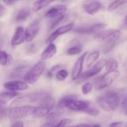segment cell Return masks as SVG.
<instances>
[{
    "label": "cell",
    "mask_w": 127,
    "mask_h": 127,
    "mask_svg": "<svg viewBox=\"0 0 127 127\" xmlns=\"http://www.w3.org/2000/svg\"><path fill=\"white\" fill-rule=\"evenodd\" d=\"M64 14L57 17V19H55V21H53V22L51 24L50 27V30H52V29H53L54 28H55V27H57V26H58V25L62 21H63V19H64Z\"/></svg>",
    "instance_id": "cell-31"
},
{
    "label": "cell",
    "mask_w": 127,
    "mask_h": 127,
    "mask_svg": "<svg viewBox=\"0 0 127 127\" xmlns=\"http://www.w3.org/2000/svg\"><path fill=\"white\" fill-rule=\"evenodd\" d=\"M71 123V120L68 119H64L57 123L54 127H66Z\"/></svg>",
    "instance_id": "cell-32"
},
{
    "label": "cell",
    "mask_w": 127,
    "mask_h": 127,
    "mask_svg": "<svg viewBox=\"0 0 127 127\" xmlns=\"http://www.w3.org/2000/svg\"><path fill=\"white\" fill-rule=\"evenodd\" d=\"M76 97L75 95H69L62 98L57 104V109H63L66 107L73 111L84 112L91 107L89 102L77 100Z\"/></svg>",
    "instance_id": "cell-1"
},
{
    "label": "cell",
    "mask_w": 127,
    "mask_h": 127,
    "mask_svg": "<svg viewBox=\"0 0 127 127\" xmlns=\"http://www.w3.org/2000/svg\"><path fill=\"white\" fill-rule=\"evenodd\" d=\"M121 31L119 29H108L96 33L94 39L97 42L112 43L120 38Z\"/></svg>",
    "instance_id": "cell-7"
},
{
    "label": "cell",
    "mask_w": 127,
    "mask_h": 127,
    "mask_svg": "<svg viewBox=\"0 0 127 127\" xmlns=\"http://www.w3.org/2000/svg\"><path fill=\"white\" fill-rule=\"evenodd\" d=\"M118 66H119L118 65V62H117L116 60L111 58V59H109V60H107L106 66H105V69H106L107 71L117 70Z\"/></svg>",
    "instance_id": "cell-25"
},
{
    "label": "cell",
    "mask_w": 127,
    "mask_h": 127,
    "mask_svg": "<svg viewBox=\"0 0 127 127\" xmlns=\"http://www.w3.org/2000/svg\"><path fill=\"white\" fill-rule=\"evenodd\" d=\"M55 1L56 0H37L32 6V11L35 12H38Z\"/></svg>",
    "instance_id": "cell-19"
},
{
    "label": "cell",
    "mask_w": 127,
    "mask_h": 127,
    "mask_svg": "<svg viewBox=\"0 0 127 127\" xmlns=\"http://www.w3.org/2000/svg\"><path fill=\"white\" fill-rule=\"evenodd\" d=\"M49 95V94L47 93H34V94H31L29 95H24V96L20 97L17 99H15L11 103V106L12 107H17L19 105L22 104H26V103L29 102H35L40 101L45 97Z\"/></svg>",
    "instance_id": "cell-8"
},
{
    "label": "cell",
    "mask_w": 127,
    "mask_h": 127,
    "mask_svg": "<svg viewBox=\"0 0 127 127\" xmlns=\"http://www.w3.org/2000/svg\"><path fill=\"white\" fill-rule=\"evenodd\" d=\"M26 66L23 67H20V68H16V70L12 73V76H11V78H19V77H21V76L22 75V73H24L25 70H26Z\"/></svg>",
    "instance_id": "cell-29"
},
{
    "label": "cell",
    "mask_w": 127,
    "mask_h": 127,
    "mask_svg": "<svg viewBox=\"0 0 127 127\" xmlns=\"http://www.w3.org/2000/svg\"><path fill=\"white\" fill-rule=\"evenodd\" d=\"M122 107L124 109H127V97L122 102Z\"/></svg>",
    "instance_id": "cell-40"
},
{
    "label": "cell",
    "mask_w": 127,
    "mask_h": 127,
    "mask_svg": "<svg viewBox=\"0 0 127 127\" xmlns=\"http://www.w3.org/2000/svg\"><path fill=\"white\" fill-rule=\"evenodd\" d=\"M18 1V0H14V2H16V1Z\"/></svg>",
    "instance_id": "cell-44"
},
{
    "label": "cell",
    "mask_w": 127,
    "mask_h": 127,
    "mask_svg": "<svg viewBox=\"0 0 127 127\" xmlns=\"http://www.w3.org/2000/svg\"><path fill=\"white\" fill-rule=\"evenodd\" d=\"M107 62V60L106 59L102 58L100 60L98 61L91 69L81 74L79 78L81 79H86L96 75L102 70L104 66H106Z\"/></svg>",
    "instance_id": "cell-9"
},
{
    "label": "cell",
    "mask_w": 127,
    "mask_h": 127,
    "mask_svg": "<svg viewBox=\"0 0 127 127\" xmlns=\"http://www.w3.org/2000/svg\"><path fill=\"white\" fill-rule=\"evenodd\" d=\"M36 107L32 105L17 106L8 110L7 117L11 120H17L33 115Z\"/></svg>",
    "instance_id": "cell-4"
},
{
    "label": "cell",
    "mask_w": 127,
    "mask_h": 127,
    "mask_svg": "<svg viewBox=\"0 0 127 127\" xmlns=\"http://www.w3.org/2000/svg\"><path fill=\"white\" fill-rule=\"evenodd\" d=\"M125 21H126L127 23V16L125 17Z\"/></svg>",
    "instance_id": "cell-43"
},
{
    "label": "cell",
    "mask_w": 127,
    "mask_h": 127,
    "mask_svg": "<svg viewBox=\"0 0 127 127\" xmlns=\"http://www.w3.org/2000/svg\"><path fill=\"white\" fill-rule=\"evenodd\" d=\"M125 114H126V115L127 116V109H125Z\"/></svg>",
    "instance_id": "cell-42"
},
{
    "label": "cell",
    "mask_w": 127,
    "mask_h": 127,
    "mask_svg": "<svg viewBox=\"0 0 127 127\" xmlns=\"http://www.w3.org/2000/svg\"></svg>",
    "instance_id": "cell-45"
},
{
    "label": "cell",
    "mask_w": 127,
    "mask_h": 127,
    "mask_svg": "<svg viewBox=\"0 0 127 127\" xmlns=\"http://www.w3.org/2000/svg\"><path fill=\"white\" fill-rule=\"evenodd\" d=\"M67 11L66 6L64 4H59L55 6L51 7L47 12H46L45 16L48 18H53V17H57L63 15V14Z\"/></svg>",
    "instance_id": "cell-16"
},
{
    "label": "cell",
    "mask_w": 127,
    "mask_h": 127,
    "mask_svg": "<svg viewBox=\"0 0 127 127\" xmlns=\"http://www.w3.org/2000/svg\"><path fill=\"white\" fill-rule=\"evenodd\" d=\"M106 24L97 23L89 26V27H82L76 28L73 31V32L82 34H88V33H95L101 29H104L107 27Z\"/></svg>",
    "instance_id": "cell-14"
},
{
    "label": "cell",
    "mask_w": 127,
    "mask_h": 127,
    "mask_svg": "<svg viewBox=\"0 0 127 127\" xmlns=\"http://www.w3.org/2000/svg\"><path fill=\"white\" fill-rule=\"evenodd\" d=\"M93 84H91V83H85V84H83V86H82V93H83V94H84V95H88L89 93H90L91 92V91L93 90Z\"/></svg>",
    "instance_id": "cell-28"
},
{
    "label": "cell",
    "mask_w": 127,
    "mask_h": 127,
    "mask_svg": "<svg viewBox=\"0 0 127 127\" xmlns=\"http://www.w3.org/2000/svg\"><path fill=\"white\" fill-rule=\"evenodd\" d=\"M68 76V73L66 69H60L57 72V74H56V78L57 79V80L60 81H63L66 79Z\"/></svg>",
    "instance_id": "cell-26"
},
{
    "label": "cell",
    "mask_w": 127,
    "mask_h": 127,
    "mask_svg": "<svg viewBox=\"0 0 127 127\" xmlns=\"http://www.w3.org/2000/svg\"><path fill=\"white\" fill-rule=\"evenodd\" d=\"M69 127H91V125H87V124H80V125H73Z\"/></svg>",
    "instance_id": "cell-38"
},
{
    "label": "cell",
    "mask_w": 127,
    "mask_h": 127,
    "mask_svg": "<svg viewBox=\"0 0 127 127\" xmlns=\"http://www.w3.org/2000/svg\"><path fill=\"white\" fill-rule=\"evenodd\" d=\"M124 124L123 122H115L110 124V127H122Z\"/></svg>",
    "instance_id": "cell-33"
},
{
    "label": "cell",
    "mask_w": 127,
    "mask_h": 127,
    "mask_svg": "<svg viewBox=\"0 0 127 127\" xmlns=\"http://www.w3.org/2000/svg\"><path fill=\"white\" fill-rule=\"evenodd\" d=\"M6 4L9 5L14 2V0H2Z\"/></svg>",
    "instance_id": "cell-39"
},
{
    "label": "cell",
    "mask_w": 127,
    "mask_h": 127,
    "mask_svg": "<svg viewBox=\"0 0 127 127\" xmlns=\"http://www.w3.org/2000/svg\"><path fill=\"white\" fill-rule=\"evenodd\" d=\"M84 113L86 114L87 115H90V116L95 117V116H97L98 115H99V114H100V111H99L98 109H95V108H93V107H90L89 109H88L86 110H85Z\"/></svg>",
    "instance_id": "cell-30"
},
{
    "label": "cell",
    "mask_w": 127,
    "mask_h": 127,
    "mask_svg": "<svg viewBox=\"0 0 127 127\" xmlns=\"http://www.w3.org/2000/svg\"><path fill=\"white\" fill-rule=\"evenodd\" d=\"M45 69V63L39 62L29 69L24 76V81L27 84H33L40 79Z\"/></svg>",
    "instance_id": "cell-5"
},
{
    "label": "cell",
    "mask_w": 127,
    "mask_h": 127,
    "mask_svg": "<svg viewBox=\"0 0 127 127\" xmlns=\"http://www.w3.org/2000/svg\"><path fill=\"white\" fill-rule=\"evenodd\" d=\"M55 106V99L50 95H48L39 102V105L36 107L33 115L36 118H42L47 116L53 110Z\"/></svg>",
    "instance_id": "cell-3"
},
{
    "label": "cell",
    "mask_w": 127,
    "mask_h": 127,
    "mask_svg": "<svg viewBox=\"0 0 127 127\" xmlns=\"http://www.w3.org/2000/svg\"><path fill=\"white\" fill-rule=\"evenodd\" d=\"M74 26V24L73 22L68 24L64 26H61L59 28L57 29L56 31H55L51 35H50L48 38L46 39L45 43L47 45H50L51 43H53V42L58 38L59 36L62 35L63 34L68 33L69 31H71L73 29Z\"/></svg>",
    "instance_id": "cell-10"
},
{
    "label": "cell",
    "mask_w": 127,
    "mask_h": 127,
    "mask_svg": "<svg viewBox=\"0 0 127 127\" xmlns=\"http://www.w3.org/2000/svg\"><path fill=\"white\" fill-rule=\"evenodd\" d=\"M31 9L29 7H25V8L21 9L18 11L16 17L15 21L16 22H22L24 21L31 16Z\"/></svg>",
    "instance_id": "cell-20"
},
{
    "label": "cell",
    "mask_w": 127,
    "mask_h": 127,
    "mask_svg": "<svg viewBox=\"0 0 127 127\" xmlns=\"http://www.w3.org/2000/svg\"><path fill=\"white\" fill-rule=\"evenodd\" d=\"M12 59L11 56L7 54L6 52L1 51L0 52V63L2 66H6L9 63L10 60Z\"/></svg>",
    "instance_id": "cell-24"
},
{
    "label": "cell",
    "mask_w": 127,
    "mask_h": 127,
    "mask_svg": "<svg viewBox=\"0 0 127 127\" xmlns=\"http://www.w3.org/2000/svg\"><path fill=\"white\" fill-rule=\"evenodd\" d=\"M57 53V47L53 43L48 45L47 48L41 54V59L42 60H47L50 59L52 57H54Z\"/></svg>",
    "instance_id": "cell-18"
},
{
    "label": "cell",
    "mask_w": 127,
    "mask_h": 127,
    "mask_svg": "<svg viewBox=\"0 0 127 127\" xmlns=\"http://www.w3.org/2000/svg\"><path fill=\"white\" fill-rule=\"evenodd\" d=\"M99 106L105 112H112L119 106L120 99L116 93L108 92L100 95L96 100Z\"/></svg>",
    "instance_id": "cell-2"
},
{
    "label": "cell",
    "mask_w": 127,
    "mask_h": 127,
    "mask_svg": "<svg viewBox=\"0 0 127 127\" xmlns=\"http://www.w3.org/2000/svg\"><path fill=\"white\" fill-rule=\"evenodd\" d=\"M87 54H88V52H86L85 53L81 55L78 58L76 62L74 63L73 69H72L71 75V79L73 80H76L78 78H79L80 77V76L81 75V72L82 70H83L84 61V59L86 58Z\"/></svg>",
    "instance_id": "cell-12"
},
{
    "label": "cell",
    "mask_w": 127,
    "mask_h": 127,
    "mask_svg": "<svg viewBox=\"0 0 127 127\" xmlns=\"http://www.w3.org/2000/svg\"><path fill=\"white\" fill-rule=\"evenodd\" d=\"M40 31V22L38 19H35L27 26L26 31V41L31 42L38 34Z\"/></svg>",
    "instance_id": "cell-11"
},
{
    "label": "cell",
    "mask_w": 127,
    "mask_h": 127,
    "mask_svg": "<svg viewBox=\"0 0 127 127\" xmlns=\"http://www.w3.org/2000/svg\"><path fill=\"white\" fill-rule=\"evenodd\" d=\"M26 40V31L22 27H17L11 41L12 47L19 45Z\"/></svg>",
    "instance_id": "cell-15"
},
{
    "label": "cell",
    "mask_w": 127,
    "mask_h": 127,
    "mask_svg": "<svg viewBox=\"0 0 127 127\" xmlns=\"http://www.w3.org/2000/svg\"><path fill=\"white\" fill-rule=\"evenodd\" d=\"M62 66V64H57V65H55L54 66H53L52 68H51L50 72L55 71L57 70L58 69H60V68Z\"/></svg>",
    "instance_id": "cell-37"
},
{
    "label": "cell",
    "mask_w": 127,
    "mask_h": 127,
    "mask_svg": "<svg viewBox=\"0 0 127 127\" xmlns=\"http://www.w3.org/2000/svg\"><path fill=\"white\" fill-rule=\"evenodd\" d=\"M4 88L8 91L16 92L17 91H24L28 89L27 83L22 81H10L4 83Z\"/></svg>",
    "instance_id": "cell-13"
},
{
    "label": "cell",
    "mask_w": 127,
    "mask_h": 127,
    "mask_svg": "<svg viewBox=\"0 0 127 127\" xmlns=\"http://www.w3.org/2000/svg\"><path fill=\"white\" fill-rule=\"evenodd\" d=\"M103 8H104V6L102 4L98 1H94L89 3H86L83 6V9L85 12L92 16L95 15Z\"/></svg>",
    "instance_id": "cell-17"
},
{
    "label": "cell",
    "mask_w": 127,
    "mask_h": 127,
    "mask_svg": "<svg viewBox=\"0 0 127 127\" xmlns=\"http://www.w3.org/2000/svg\"><path fill=\"white\" fill-rule=\"evenodd\" d=\"M82 48L80 46L75 45L70 47L67 50V53L69 55H75L79 54L81 52Z\"/></svg>",
    "instance_id": "cell-27"
},
{
    "label": "cell",
    "mask_w": 127,
    "mask_h": 127,
    "mask_svg": "<svg viewBox=\"0 0 127 127\" xmlns=\"http://www.w3.org/2000/svg\"><path fill=\"white\" fill-rule=\"evenodd\" d=\"M91 127H100V126L99 125H98V124H95V125H91Z\"/></svg>",
    "instance_id": "cell-41"
},
{
    "label": "cell",
    "mask_w": 127,
    "mask_h": 127,
    "mask_svg": "<svg viewBox=\"0 0 127 127\" xmlns=\"http://www.w3.org/2000/svg\"><path fill=\"white\" fill-rule=\"evenodd\" d=\"M99 56H100V52L99 51H95L91 53L86 58V66L88 68L91 66L93 63L97 60Z\"/></svg>",
    "instance_id": "cell-22"
},
{
    "label": "cell",
    "mask_w": 127,
    "mask_h": 127,
    "mask_svg": "<svg viewBox=\"0 0 127 127\" xmlns=\"http://www.w3.org/2000/svg\"><path fill=\"white\" fill-rule=\"evenodd\" d=\"M126 4H127V0H114L109 4L107 10L109 12H112Z\"/></svg>",
    "instance_id": "cell-23"
},
{
    "label": "cell",
    "mask_w": 127,
    "mask_h": 127,
    "mask_svg": "<svg viewBox=\"0 0 127 127\" xmlns=\"http://www.w3.org/2000/svg\"><path fill=\"white\" fill-rule=\"evenodd\" d=\"M19 93H16V92L8 91L1 93L0 94V101L7 103L10 100H11L13 98H15L16 97L19 96Z\"/></svg>",
    "instance_id": "cell-21"
},
{
    "label": "cell",
    "mask_w": 127,
    "mask_h": 127,
    "mask_svg": "<svg viewBox=\"0 0 127 127\" xmlns=\"http://www.w3.org/2000/svg\"><path fill=\"white\" fill-rule=\"evenodd\" d=\"M120 72L117 70L107 71L104 75L95 79L94 81V88L99 90L109 86L120 76Z\"/></svg>",
    "instance_id": "cell-6"
},
{
    "label": "cell",
    "mask_w": 127,
    "mask_h": 127,
    "mask_svg": "<svg viewBox=\"0 0 127 127\" xmlns=\"http://www.w3.org/2000/svg\"><path fill=\"white\" fill-rule=\"evenodd\" d=\"M5 12H6V8L2 4H1L0 5V16L2 17L5 14Z\"/></svg>",
    "instance_id": "cell-35"
},
{
    "label": "cell",
    "mask_w": 127,
    "mask_h": 127,
    "mask_svg": "<svg viewBox=\"0 0 127 127\" xmlns=\"http://www.w3.org/2000/svg\"><path fill=\"white\" fill-rule=\"evenodd\" d=\"M11 127H24V124L22 122H17L14 123Z\"/></svg>",
    "instance_id": "cell-36"
},
{
    "label": "cell",
    "mask_w": 127,
    "mask_h": 127,
    "mask_svg": "<svg viewBox=\"0 0 127 127\" xmlns=\"http://www.w3.org/2000/svg\"><path fill=\"white\" fill-rule=\"evenodd\" d=\"M57 121H50L49 122L42 125L40 127H54L55 125V123Z\"/></svg>",
    "instance_id": "cell-34"
}]
</instances>
